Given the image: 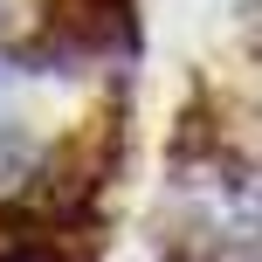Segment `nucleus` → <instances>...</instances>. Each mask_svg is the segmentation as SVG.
Listing matches in <instances>:
<instances>
[{"label":"nucleus","mask_w":262,"mask_h":262,"mask_svg":"<svg viewBox=\"0 0 262 262\" xmlns=\"http://www.w3.org/2000/svg\"><path fill=\"white\" fill-rule=\"evenodd\" d=\"M0 262H83V255H69L62 242H49V235H14L7 249H0Z\"/></svg>","instance_id":"7ed1b4c3"},{"label":"nucleus","mask_w":262,"mask_h":262,"mask_svg":"<svg viewBox=\"0 0 262 262\" xmlns=\"http://www.w3.org/2000/svg\"><path fill=\"white\" fill-rule=\"evenodd\" d=\"M166 262H262V207L242 193V180L186 172L180 207L159 221Z\"/></svg>","instance_id":"f257e3e1"},{"label":"nucleus","mask_w":262,"mask_h":262,"mask_svg":"<svg viewBox=\"0 0 262 262\" xmlns=\"http://www.w3.org/2000/svg\"><path fill=\"white\" fill-rule=\"evenodd\" d=\"M138 21H131V0H49V21H41V69H76V62H111L131 55Z\"/></svg>","instance_id":"f03ea898"}]
</instances>
